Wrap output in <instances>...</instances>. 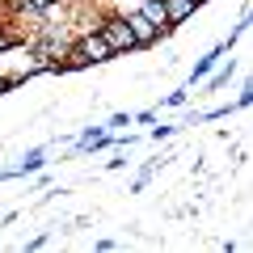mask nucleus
<instances>
[{
  "label": "nucleus",
  "instance_id": "39448f33",
  "mask_svg": "<svg viewBox=\"0 0 253 253\" xmlns=\"http://www.w3.org/2000/svg\"><path fill=\"white\" fill-rule=\"evenodd\" d=\"M114 144V135H110L106 126H89L81 139H76V152H97V148H110Z\"/></svg>",
  "mask_w": 253,
  "mask_h": 253
},
{
  "label": "nucleus",
  "instance_id": "ddd939ff",
  "mask_svg": "<svg viewBox=\"0 0 253 253\" xmlns=\"http://www.w3.org/2000/svg\"><path fill=\"white\" fill-rule=\"evenodd\" d=\"M173 131H177V126H152V139H169Z\"/></svg>",
  "mask_w": 253,
  "mask_h": 253
},
{
  "label": "nucleus",
  "instance_id": "423d86ee",
  "mask_svg": "<svg viewBox=\"0 0 253 253\" xmlns=\"http://www.w3.org/2000/svg\"><path fill=\"white\" fill-rule=\"evenodd\" d=\"M42 165H46V148H34V152L21 156V165H13V169H9V177H26V173H38Z\"/></svg>",
  "mask_w": 253,
  "mask_h": 253
},
{
  "label": "nucleus",
  "instance_id": "4468645a",
  "mask_svg": "<svg viewBox=\"0 0 253 253\" xmlns=\"http://www.w3.org/2000/svg\"><path fill=\"white\" fill-rule=\"evenodd\" d=\"M110 126H131V114H110Z\"/></svg>",
  "mask_w": 253,
  "mask_h": 253
},
{
  "label": "nucleus",
  "instance_id": "7ed1b4c3",
  "mask_svg": "<svg viewBox=\"0 0 253 253\" xmlns=\"http://www.w3.org/2000/svg\"><path fill=\"white\" fill-rule=\"evenodd\" d=\"M228 46H232V42L224 38V42H219V46H211V51L203 55V59H194V68H190V84H194V81H207V76H211V68L219 63V55H228Z\"/></svg>",
  "mask_w": 253,
  "mask_h": 253
},
{
  "label": "nucleus",
  "instance_id": "0eeeda50",
  "mask_svg": "<svg viewBox=\"0 0 253 253\" xmlns=\"http://www.w3.org/2000/svg\"><path fill=\"white\" fill-rule=\"evenodd\" d=\"M139 13H144L161 34H169V21H165V4H161V0H139Z\"/></svg>",
  "mask_w": 253,
  "mask_h": 253
},
{
  "label": "nucleus",
  "instance_id": "f8f14e48",
  "mask_svg": "<svg viewBox=\"0 0 253 253\" xmlns=\"http://www.w3.org/2000/svg\"><path fill=\"white\" fill-rule=\"evenodd\" d=\"M21 4H34V9H46V13H51L55 4H63V0H21Z\"/></svg>",
  "mask_w": 253,
  "mask_h": 253
},
{
  "label": "nucleus",
  "instance_id": "9b49d317",
  "mask_svg": "<svg viewBox=\"0 0 253 253\" xmlns=\"http://www.w3.org/2000/svg\"><path fill=\"white\" fill-rule=\"evenodd\" d=\"M13 84H21V72H13V76H0V93H9Z\"/></svg>",
  "mask_w": 253,
  "mask_h": 253
},
{
  "label": "nucleus",
  "instance_id": "1a4fd4ad",
  "mask_svg": "<svg viewBox=\"0 0 253 253\" xmlns=\"http://www.w3.org/2000/svg\"><path fill=\"white\" fill-rule=\"evenodd\" d=\"M13 46H21V34H9V30H0V55L13 51Z\"/></svg>",
  "mask_w": 253,
  "mask_h": 253
},
{
  "label": "nucleus",
  "instance_id": "f257e3e1",
  "mask_svg": "<svg viewBox=\"0 0 253 253\" xmlns=\"http://www.w3.org/2000/svg\"><path fill=\"white\" fill-rule=\"evenodd\" d=\"M97 34L106 38V46L114 55H126V51H135V38H131V26H126L123 13H106V17L97 21Z\"/></svg>",
  "mask_w": 253,
  "mask_h": 253
},
{
  "label": "nucleus",
  "instance_id": "f03ea898",
  "mask_svg": "<svg viewBox=\"0 0 253 253\" xmlns=\"http://www.w3.org/2000/svg\"><path fill=\"white\" fill-rule=\"evenodd\" d=\"M123 17H126V26H131V38H135V51H139V46H156V42H161V30H156V26H152V21H148L139 9L123 13Z\"/></svg>",
  "mask_w": 253,
  "mask_h": 253
},
{
  "label": "nucleus",
  "instance_id": "9d476101",
  "mask_svg": "<svg viewBox=\"0 0 253 253\" xmlns=\"http://www.w3.org/2000/svg\"><path fill=\"white\" fill-rule=\"evenodd\" d=\"M161 106H173V110H177V106H186V89H181V93H169V97H165Z\"/></svg>",
  "mask_w": 253,
  "mask_h": 253
},
{
  "label": "nucleus",
  "instance_id": "20e7f679",
  "mask_svg": "<svg viewBox=\"0 0 253 253\" xmlns=\"http://www.w3.org/2000/svg\"><path fill=\"white\" fill-rule=\"evenodd\" d=\"M161 4H165V21H169V30L181 26V21H190L194 9H199V0H161Z\"/></svg>",
  "mask_w": 253,
  "mask_h": 253
},
{
  "label": "nucleus",
  "instance_id": "6e6552de",
  "mask_svg": "<svg viewBox=\"0 0 253 253\" xmlns=\"http://www.w3.org/2000/svg\"><path fill=\"white\" fill-rule=\"evenodd\" d=\"M232 72H236V63L228 59L224 68H219V72H215V76H211V81H207V89H224V84H228V76H232Z\"/></svg>",
  "mask_w": 253,
  "mask_h": 253
}]
</instances>
